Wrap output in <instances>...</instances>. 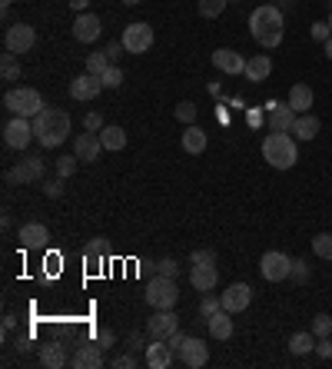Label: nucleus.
Wrapping results in <instances>:
<instances>
[{"mask_svg": "<svg viewBox=\"0 0 332 369\" xmlns=\"http://www.w3.org/2000/svg\"><path fill=\"white\" fill-rule=\"evenodd\" d=\"M14 326H17L14 316H3V333H14Z\"/></svg>", "mask_w": 332, "mask_h": 369, "instance_id": "obj_54", "label": "nucleus"}, {"mask_svg": "<svg viewBox=\"0 0 332 369\" xmlns=\"http://www.w3.org/2000/svg\"><path fill=\"white\" fill-rule=\"evenodd\" d=\"M296 117H299V113L289 107V104H279L276 110H269V120H266V123H269L272 133H292V123H296Z\"/></svg>", "mask_w": 332, "mask_h": 369, "instance_id": "obj_22", "label": "nucleus"}, {"mask_svg": "<svg viewBox=\"0 0 332 369\" xmlns=\"http://www.w3.org/2000/svg\"><path fill=\"white\" fill-rule=\"evenodd\" d=\"M44 107H47L44 97L33 90V87H14V90L3 93V110H7L10 117H27V120H33Z\"/></svg>", "mask_w": 332, "mask_h": 369, "instance_id": "obj_4", "label": "nucleus"}, {"mask_svg": "<svg viewBox=\"0 0 332 369\" xmlns=\"http://www.w3.org/2000/svg\"><path fill=\"white\" fill-rule=\"evenodd\" d=\"M249 33H253V40H256L259 47H266V50L279 47L283 44V33H286V17H283V10H279L276 3L256 7V10L249 14Z\"/></svg>", "mask_w": 332, "mask_h": 369, "instance_id": "obj_1", "label": "nucleus"}, {"mask_svg": "<svg viewBox=\"0 0 332 369\" xmlns=\"http://www.w3.org/2000/svg\"><path fill=\"white\" fill-rule=\"evenodd\" d=\"M166 343H169V350H173V353L180 356L183 343H186V333H180V329H176V333H169V336H166Z\"/></svg>", "mask_w": 332, "mask_h": 369, "instance_id": "obj_50", "label": "nucleus"}, {"mask_svg": "<svg viewBox=\"0 0 332 369\" xmlns=\"http://www.w3.org/2000/svg\"><path fill=\"white\" fill-rule=\"evenodd\" d=\"M176 329H180V320H176V313H173V309H153L150 323H147L150 339H166L169 333H176Z\"/></svg>", "mask_w": 332, "mask_h": 369, "instance_id": "obj_15", "label": "nucleus"}, {"mask_svg": "<svg viewBox=\"0 0 332 369\" xmlns=\"http://www.w3.org/2000/svg\"><path fill=\"white\" fill-rule=\"evenodd\" d=\"M67 3H70V10H76V14H83L90 7V0H67Z\"/></svg>", "mask_w": 332, "mask_h": 369, "instance_id": "obj_53", "label": "nucleus"}, {"mask_svg": "<svg viewBox=\"0 0 332 369\" xmlns=\"http://www.w3.org/2000/svg\"><path fill=\"white\" fill-rule=\"evenodd\" d=\"M213 67L219 74H226V77H240L242 70H246V57H242L240 50L219 47V50H213Z\"/></svg>", "mask_w": 332, "mask_h": 369, "instance_id": "obj_14", "label": "nucleus"}, {"mask_svg": "<svg viewBox=\"0 0 332 369\" xmlns=\"http://www.w3.org/2000/svg\"><path fill=\"white\" fill-rule=\"evenodd\" d=\"M176 363V353L169 350L166 339H150L147 343V366L150 369H169Z\"/></svg>", "mask_w": 332, "mask_h": 369, "instance_id": "obj_20", "label": "nucleus"}, {"mask_svg": "<svg viewBox=\"0 0 332 369\" xmlns=\"http://www.w3.org/2000/svg\"><path fill=\"white\" fill-rule=\"evenodd\" d=\"M33 44H37V31H33L31 24H10L7 27V33H3V47L10 50V54H27V50H33Z\"/></svg>", "mask_w": 332, "mask_h": 369, "instance_id": "obj_9", "label": "nucleus"}, {"mask_svg": "<svg viewBox=\"0 0 332 369\" xmlns=\"http://www.w3.org/2000/svg\"><path fill=\"white\" fill-rule=\"evenodd\" d=\"M130 350H147V343H150V333H130Z\"/></svg>", "mask_w": 332, "mask_h": 369, "instance_id": "obj_49", "label": "nucleus"}, {"mask_svg": "<svg viewBox=\"0 0 332 369\" xmlns=\"http://www.w3.org/2000/svg\"><path fill=\"white\" fill-rule=\"evenodd\" d=\"M33 137V120L27 117H10V120L3 123V143L10 147V150H27L31 147Z\"/></svg>", "mask_w": 332, "mask_h": 369, "instance_id": "obj_6", "label": "nucleus"}, {"mask_svg": "<svg viewBox=\"0 0 332 369\" xmlns=\"http://www.w3.org/2000/svg\"><path fill=\"white\" fill-rule=\"evenodd\" d=\"M0 74H3V80H7V83L20 80V63H17V54H10V50H7V54L0 57Z\"/></svg>", "mask_w": 332, "mask_h": 369, "instance_id": "obj_32", "label": "nucleus"}, {"mask_svg": "<svg viewBox=\"0 0 332 369\" xmlns=\"http://www.w3.org/2000/svg\"><path fill=\"white\" fill-rule=\"evenodd\" d=\"M259 273H263V279H269V283H283L292 273V256L279 253V249H269L259 260Z\"/></svg>", "mask_w": 332, "mask_h": 369, "instance_id": "obj_7", "label": "nucleus"}, {"mask_svg": "<svg viewBox=\"0 0 332 369\" xmlns=\"http://www.w3.org/2000/svg\"><path fill=\"white\" fill-rule=\"evenodd\" d=\"M106 123H103V117L97 113V110H90L87 117H83V130H90V133H97V130H103Z\"/></svg>", "mask_w": 332, "mask_h": 369, "instance_id": "obj_43", "label": "nucleus"}, {"mask_svg": "<svg viewBox=\"0 0 332 369\" xmlns=\"http://www.w3.org/2000/svg\"><path fill=\"white\" fill-rule=\"evenodd\" d=\"M316 350V333H292L289 336V353L292 356H306Z\"/></svg>", "mask_w": 332, "mask_h": 369, "instance_id": "obj_31", "label": "nucleus"}, {"mask_svg": "<svg viewBox=\"0 0 332 369\" xmlns=\"http://www.w3.org/2000/svg\"><path fill=\"white\" fill-rule=\"evenodd\" d=\"M313 100H316V93H313L309 83H292L286 104L296 110V113H309V110H313Z\"/></svg>", "mask_w": 332, "mask_h": 369, "instance_id": "obj_24", "label": "nucleus"}, {"mask_svg": "<svg viewBox=\"0 0 332 369\" xmlns=\"http://www.w3.org/2000/svg\"><path fill=\"white\" fill-rule=\"evenodd\" d=\"M206 329H210L213 339H229L233 336V313H226V309L213 313L210 320H206Z\"/></svg>", "mask_w": 332, "mask_h": 369, "instance_id": "obj_27", "label": "nucleus"}, {"mask_svg": "<svg viewBox=\"0 0 332 369\" xmlns=\"http://www.w3.org/2000/svg\"><path fill=\"white\" fill-rule=\"evenodd\" d=\"M97 343H100V346H103V350H110V346H113V343H117V333H113V329H100V333H97Z\"/></svg>", "mask_w": 332, "mask_h": 369, "instance_id": "obj_51", "label": "nucleus"}, {"mask_svg": "<svg viewBox=\"0 0 332 369\" xmlns=\"http://www.w3.org/2000/svg\"><path fill=\"white\" fill-rule=\"evenodd\" d=\"M44 180V160L40 156H24L17 167L7 170V183H40Z\"/></svg>", "mask_w": 332, "mask_h": 369, "instance_id": "obj_10", "label": "nucleus"}, {"mask_svg": "<svg viewBox=\"0 0 332 369\" xmlns=\"http://www.w3.org/2000/svg\"><path fill=\"white\" fill-rule=\"evenodd\" d=\"M40 363H44L47 369H63L70 363V356L63 350V343H47L44 350H40Z\"/></svg>", "mask_w": 332, "mask_h": 369, "instance_id": "obj_28", "label": "nucleus"}, {"mask_svg": "<svg viewBox=\"0 0 332 369\" xmlns=\"http://www.w3.org/2000/svg\"><path fill=\"white\" fill-rule=\"evenodd\" d=\"M74 173H76V156H60V160H57V177L67 180V177H74Z\"/></svg>", "mask_w": 332, "mask_h": 369, "instance_id": "obj_42", "label": "nucleus"}, {"mask_svg": "<svg viewBox=\"0 0 332 369\" xmlns=\"http://www.w3.org/2000/svg\"><path fill=\"white\" fill-rule=\"evenodd\" d=\"M269 74H272V60L266 54L249 57V60H246V70H242V77L249 80V83H263V80H269Z\"/></svg>", "mask_w": 332, "mask_h": 369, "instance_id": "obj_23", "label": "nucleus"}, {"mask_svg": "<svg viewBox=\"0 0 332 369\" xmlns=\"http://www.w3.org/2000/svg\"><path fill=\"white\" fill-rule=\"evenodd\" d=\"M193 263H216V249H210V246H199V249H193V256H190Z\"/></svg>", "mask_w": 332, "mask_h": 369, "instance_id": "obj_45", "label": "nucleus"}, {"mask_svg": "<svg viewBox=\"0 0 332 369\" xmlns=\"http://www.w3.org/2000/svg\"><path fill=\"white\" fill-rule=\"evenodd\" d=\"M309 263L306 260H292V273H289V279H296V283H309Z\"/></svg>", "mask_w": 332, "mask_h": 369, "instance_id": "obj_41", "label": "nucleus"}, {"mask_svg": "<svg viewBox=\"0 0 332 369\" xmlns=\"http://www.w3.org/2000/svg\"><path fill=\"white\" fill-rule=\"evenodd\" d=\"M83 256H87V266H90V273H97V270L103 266V256H106V240H103V236L90 240V243H87V253H83Z\"/></svg>", "mask_w": 332, "mask_h": 369, "instance_id": "obj_30", "label": "nucleus"}, {"mask_svg": "<svg viewBox=\"0 0 332 369\" xmlns=\"http://www.w3.org/2000/svg\"><path fill=\"white\" fill-rule=\"evenodd\" d=\"M329 37H332V27H329V24H313V40H322V44H326Z\"/></svg>", "mask_w": 332, "mask_h": 369, "instance_id": "obj_52", "label": "nucleus"}, {"mask_svg": "<svg viewBox=\"0 0 332 369\" xmlns=\"http://www.w3.org/2000/svg\"><path fill=\"white\" fill-rule=\"evenodd\" d=\"M313 333H316V339L332 336V316L329 313H316V316H313Z\"/></svg>", "mask_w": 332, "mask_h": 369, "instance_id": "obj_39", "label": "nucleus"}, {"mask_svg": "<svg viewBox=\"0 0 332 369\" xmlns=\"http://www.w3.org/2000/svg\"><path fill=\"white\" fill-rule=\"evenodd\" d=\"M326 57H329V60H332V37H329V40H326Z\"/></svg>", "mask_w": 332, "mask_h": 369, "instance_id": "obj_56", "label": "nucleus"}, {"mask_svg": "<svg viewBox=\"0 0 332 369\" xmlns=\"http://www.w3.org/2000/svg\"><path fill=\"white\" fill-rule=\"evenodd\" d=\"M100 90H106L103 80L93 77V74H83V77L70 80V97H74V100H80V104H90V100H97V97H100Z\"/></svg>", "mask_w": 332, "mask_h": 369, "instance_id": "obj_16", "label": "nucleus"}, {"mask_svg": "<svg viewBox=\"0 0 332 369\" xmlns=\"http://www.w3.org/2000/svg\"><path fill=\"white\" fill-rule=\"evenodd\" d=\"M0 3H3V7H10V3H14V0H0Z\"/></svg>", "mask_w": 332, "mask_h": 369, "instance_id": "obj_58", "label": "nucleus"}, {"mask_svg": "<svg viewBox=\"0 0 332 369\" xmlns=\"http://www.w3.org/2000/svg\"><path fill=\"white\" fill-rule=\"evenodd\" d=\"M233 3H236V0H233Z\"/></svg>", "mask_w": 332, "mask_h": 369, "instance_id": "obj_61", "label": "nucleus"}, {"mask_svg": "<svg viewBox=\"0 0 332 369\" xmlns=\"http://www.w3.org/2000/svg\"><path fill=\"white\" fill-rule=\"evenodd\" d=\"M100 80H103L106 90H117V87H123V70L117 67V63H110V67L103 70V77H100Z\"/></svg>", "mask_w": 332, "mask_h": 369, "instance_id": "obj_37", "label": "nucleus"}, {"mask_svg": "<svg viewBox=\"0 0 332 369\" xmlns=\"http://www.w3.org/2000/svg\"><path fill=\"white\" fill-rule=\"evenodd\" d=\"M100 140H103V150H113V154H117V150H123V147H126V130L110 123V126H103V130H100Z\"/></svg>", "mask_w": 332, "mask_h": 369, "instance_id": "obj_29", "label": "nucleus"}, {"mask_svg": "<svg viewBox=\"0 0 332 369\" xmlns=\"http://www.w3.org/2000/svg\"><path fill=\"white\" fill-rule=\"evenodd\" d=\"M103 353L106 350L100 346V343H87V346L76 350L70 363H74V369H100L103 366Z\"/></svg>", "mask_w": 332, "mask_h": 369, "instance_id": "obj_21", "label": "nucleus"}, {"mask_svg": "<svg viewBox=\"0 0 332 369\" xmlns=\"http://www.w3.org/2000/svg\"><path fill=\"white\" fill-rule=\"evenodd\" d=\"M219 303H223V309L226 313H246L249 309V303H253V286L249 283H233L226 293H219Z\"/></svg>", "mask_w": 332, "mask_h": 369, "instance_id": "obj_11", "label": "nucleus"}, {"mask_svg": "<svg viewBox=\"0 0 332 369\" xmlns=\"http://www.w3.org/2000/svg\"><path fill=\"white\" fill-rule=\"evenodd\" d=\"M226 3H229V0H199V3H197V10H199V17H206V20H213V17H219L223 10H226Z\"/></svg>", "mask_w": 332, "mask_h": 369, "instance_id": "obj_34", "label": "nucleus"}, {"mask_svg": "<svg viewBox=\"0 0 332 369\" xmlns=\"http://www.w3.org/2000/svg\"><path fill=\"white\" fill-rule=\"evenodd\" d=\"M44 193L50 197V200H60V197H63V177H57V180H50V183L44 186Z\"/></svg>", "mask_w": 332, "mask_h": 369, "instance_id": "obj_46", "label": "nucleus"}, {"mask_svg": "<svg viewBox=\"0 0 332 369\" xmlns=\"http://www.w3.org/2000/svg\"><path fill=\"white\" fill-rule=\"evenodd\" d=\"M316 353H319V359H332V336L316 339Z\"/></svg>", "mask_w": 332, "mask_h": 369, "instance_id": "obj_47", "label": "nucleus"}, {"mask_svg": "<svg viewBox=\"0 0 332 369\" xmlns=\"http://www.w3.org/2000/svg\"><path fill=\"white\" fill-rule=\"evenodd\" d=\"M219 309H223V303H219V296H210V293H206V300L199 303V316H203V320H210L213 313H219Z\"/></svg>", "mask_w": 332, "mask_h": 369, "instance_id": "obj_40", "label": "nucleus"}, {"mask_svg": "<svg viewBox=\"0 0 332 369\" xmlns=\"http://www.w3.org/2000/svg\"><path fill=\"white\" fill-rule=\"evenodd\" d=\"M110 57H106V54H90V57H87V74H93V77H103V70L106 67H110Z\"/></svg>", "mask_w": 332, "mask_h": 369, "instance_id": "obj_36", "label": "nucleus"}, {"mask_svg": "<svg viewBox=\"0 0 332 369\" xmlns=\"http://www.w3.org/2000/svg\"><path fill=\"white\" fill-rule=\"evenodd\" d=\"M123 3H126V7H140L143 0H123Z\"/></svg>", "mask_w": 332, "mask_h": 369, "instance_id": "obj_57", "label": "nucleus"}, {"mask_svg": "<svg viewBox=\"0 0 332 369\" xmlns=\"http://www.w3.org/2000/svg\"><path fill=\"white\" fill-rule=\"evenodd\" d=\"M183 150H186V154L190 156H197V154H203V150H206V143H210V137H206V130H203V126H197V123H190V126H186V133H183Z\"/></svg>", "mask_w": 332, "mask_h": 369, "instance_id": "obj_25", "label": "nucleus"}, {"mask_svg": "<svg viewBox=\"0 0 332 369\" xmlns=\"http://www.w3.org/2000/svg\"><path fill=\"white\" fill-rule=\"evenodd\" d=\"M292 3H296V0H276V7H279V10H283V7H286V10H289Z\"/></svg>", "mask_w": 332, "mask_h": 369, "instance_id": "obj_55", "label": "nucleus"}, {"mask_svg": "<svg viewBox=\"0 0 332 369\" xmlns=\"http://www.w3.org/2000/svg\"><path fill=\"white\" fill-rule=\"evenodd\" d=\"M313 253L319 260H332V233H316L313 236Z\"/></svg>", "mask_w": 332, "mask_h": 369, "instance_id": "obj_33", "label": "nucleus"}, {"mask_svg": "<svg viewBox=\"0 0 332 369\" xmlns=\"http://www.w3.org/2000/svg\"><path fill=\"white\" fill-rule=\"evenodd\" d=\"M153 273H156V277H180V263L176 260H169V256H163V260H156L153 263Z\"/></svg>", "mask_w": 332, "mask_h": 369, "instance_id": "obj_35", "label": "nucleus"}, {"mask_svg": "<svg viewBox=\"0 0 332 369\" xmlns=\"http://www.w3.org/2000/svg\"><path fill=\"white\" fill-rule=\"evenodd\" d=\"M263 160L272 170H292L296 160H299V147H296V140L289 133H269L263 140Z\"/></svg>", "mask_w": 332, "mask_h": 369, "instance_id": "obj_3", "label": "nucleus"}, {"mask_svg": "<svg viewBox=\"0 0 332 369\" xmlns=\"http://www.w3.org/2000/svg\"><path fill=\"white\" fill-rule=\"evenodd\" d=\"M173 113H176V120H180V123H186V126H190V123H197V113H199V110H197V104H193V100H183V104L173 110Z\"/></svg>", "mask_w": 332, "mask_h": 369, "instance_id": "obj_38", "label": "nucleus"}, {"mask_svg": "<svg viewBox=\"0 0 332 369\" xmlns=\"http://www.w3.org/2000/svg\"><path fill=\"white\" fill-rule=\"evenodd\" d=\"M100 33H103L100 17L90 14V10L76 14V20H74V40L76 44H93V40H100Z\"/></svg>", "mask_w": 332, "mask_h": 369, "instance_id": "obj_13", "label": "nucleus"}, {"mask_svg": "<svg viewBox=\"0 0 332 369\" xmlns=\"http://www.w3.org/2000/svg\"><path fill=\"white\" fill-rule=\"evenodd\" d=\"M329 7H332V0H329Z\"/></svg>", "mask_w": 332, "mask_h": 369, "instance_id": "obj_60", "label": "nucleus"}, {"mask_svg": "<svg viewBox=\"0 0 332 369\" xmlns=\"http://www.w3.org/2000/svg\"><path fill=\"white\" fill-rule=\"evenodd\" d=\"M17 243H20V249H44L50 243V230L44 223H24L17 233Z\"/></svg>", "mask_w": 332, "mask_h": 369, "instance_id": "obj_18", "label": "nucleus"}, {"mask_svg": "<svg viewBox=\"0 0 332 369\" xmlns=\"http://www.w3.org/2000/svg\"><path fill=\"white\" fill-rule=\"evenodd\" d=\"M190 283L197 293H213L216 283H219V273H216V263H193L190 270Z\"/></svg>", "mask_w": 332, "mask_h": 369, "instance_id": "obj_19", "label": "nucleus"}, {"mask_svg": "<svg viewBox=\"0 0 332 369\" xmlns=\"http://www.w3.org/2000/svg\"><path fill=\"white\" fill-rule=\"evenodd\" d=\"M319 126H322V123H319L316 113H299L296 123H292V137H296V140H316Z\"/></svg>", "mask_w": 332, "mask_h": 369, "instance_id": "obj_26", "label": "nucleus"}, {"mask_svg": "<svg viewBox=\"0 0 332 369\" xmlns=\"http://www.w3.org/2000/svg\"><path fill=\"white\" fill-rule=\"evenodd\" d=\"M123 50H126V47H123V40H113V44H106V47H103V54H106V57H110L113 63L123 57Z\"/></svg>", "mask_w": 332, "mask_h": 369, "instance_id": "obj_48", "label": "nucleus"}, {"mask_svg": "<svg viewBox=\"0 0 332 369\" xmlns=\"http://www.w3.org/2000/svg\"><path fill=\"white\" fill-rule=\"evenodd\" d=\"M113 366H117V369H136V366H140V359L133 356V350H126L123 356H117V359H113Z\"/></svg>", "mask_w": 332, "mask_h": 369, "instance_id": "obj_44", "label": "nucleus"}, {"mask_svg": "<svg viewBox=\"0 0 332 369\" xmlns=\"http://www.w3.org/2000/svg\"><path fill=\"white\" fill-rule=\"evenodd\" d=\"M326 24H329V27H332V14H329V20H326Z\"/></svg>", "mask_w": 332, "mask_h": 369, "instance_id": "obj_59", "label": "nucleus"}, {"mask_svg": "<svg viewBox=\"0 0 332 369\" xmlns=\"http://www.w3.org/2000/svg\"><path fill=\"white\" fill-rule=\"evenodd\" d=\"M100 150H103V140H100V133H80V137L74 140V156L76 160H83V163H97L100 160Z\"/></svg>", "mask_w": 332, "mask_h": 369, "instance_id": "obj_17", "label": "nucleus"}, {"mask_svg": "<svg viewBox=\"0 0 332 369\" xmlns=\"http://www.w3.org/2000/svg\"><path fill=\"white\" fill-rule=\"evenodd\" d=\"M176 300H180L176 279L173 277H156V273H153L150 286H147V303H150L153 309H173L176 306Z\"/></svg>", "mask_w": 332, "mask_h": 369, "instance_id": "obj_5", "label": "nucleus"}, {"mask_svg": "<svg viewBox=\"0 0 332 369\" xmlns=\"http://www.w3.org/2000/svg\"><path fill=\"white\" fill-rule=\"evenodd\" d=\"M33 137H37V143L47 147V150L60 147L63 140L70 137V113H67V110H57V107H44L33 117Z\"/></svg>", "mask_w": 332, "mask_h": 369, "instance_id": "obj_2", "label": "nucleus"}, {"mask_svg": "<svg viewBox=\"0 0 332 369\" xmlns=\"http://www.w3.org/2000/svg\"><path fill=\"white\" fill-rule=\"evenodd\" d=\"M180 363L186 369H203L206 366V363H210V346H206V339L186 336V343H183V350H180Z\"/></svg>", "mask_w": 332, "mask_h": 369, "instance_id": "obj_12", "label": "nucleus"}, {"mask_svg": "<svg viewBox=\"0 0 332 369\" xmlns=\"http://www.w3.org/2000/svg\"><path fill=\"white\" fill-rule=\"evenodd\" d=\"M123 47H126V54H147L156 40V33H153L150 24H143V20H136V24H126V31H123Z\"/></svg>", "mask_w": 332, "mask_h": 369, "instance_id": "obj_8", "label": "nucleus"}]
</instances>
